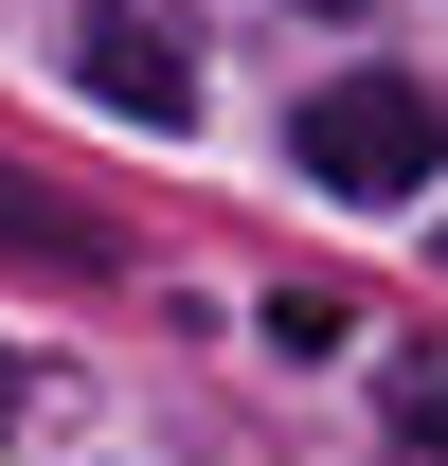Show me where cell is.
<instances>
[{
	"instance_id": "cell-1",
	"label": "cell",
	"mask_w": 448,
	"mask_h": 466,
	"mask_svg": "<svg viewBox=\"0 0 448 466\" xmlns=\"http://www.w3.org/2000/svg\"><path fill=\"white\" fill-rule=\"evenodd\" d=\"M287 162L323 179V198H412V179H448V108L412 72H323L305 126H287Z\"/></svg>"
},
{
	"instance_id": "cell-2",
	"label": "cell",
	"mask_w": 448,
	"mask_h": 466,
	"mask_svg": "<svg viewBox=\"0 0 448 466\" xmlns=\"http://www.w3.org/2000/svg\"><path fill=\"white\" fill-rule=\"evenodd\" d=\"M72 72H90L108 126H198V55H179L162 0H90V18H72Z\"/></svg>"
},
{
	"instance_id": "cell-3",
	"label": "cell",
	"mask_w": 448,
	"mask_h": 466,
	"mask_svg": "<svg viewBox=\"0 0 448 466\" xmlns=\"http://www.w3.org/2000/svg\"><path fill=\"white\" fill-rule=\"evenodd\" d=\"M0 251H36V269H108V233L55 216V198H0Z\"/></svg>"
},
{
	"instance_id": "cell-4",
	"label": "cell",
	"mask_w": 448,
	"mask_h": 466,
	"mask_svg": "<svg viewBox=\"0 0 448 466\" xmlns=\"http://www.w3.org/2000/svg\"><path fill=\"white\" fill-rule=\"evenodd\" d=\"M341 323H359L341 288H287V305H270V341H287V359H341Z\"/></svg>"
},
{
	"instance_id": "cell-5",
	"label": "cell",
	"mask_w": 448,
	"mask_h": 466,
	"mask_svg": "<svg viewBox=\"0 0 448 466\" xmlns=\"http://www.w3.org/2000/svg\"><path fill=\"white\" fill-rule=\"evenodd\" d=\"M0 431H18V359H0Z\"/></svg>"
},
{
	"instance_id": "cell-6",
	"label": "cell",
	"mask_w": 448,
	"mask_h": 466,
	"mask_svg": "<svg viewBox=\"0 0 448 466\" xmlns=\"http://www.w3.org/2000/svg\"><path fill=\"white\" fill-rule=\"evenodd\" d=\"M305 18H359V0H305Z\"/></svg>"
}]
</instances>
